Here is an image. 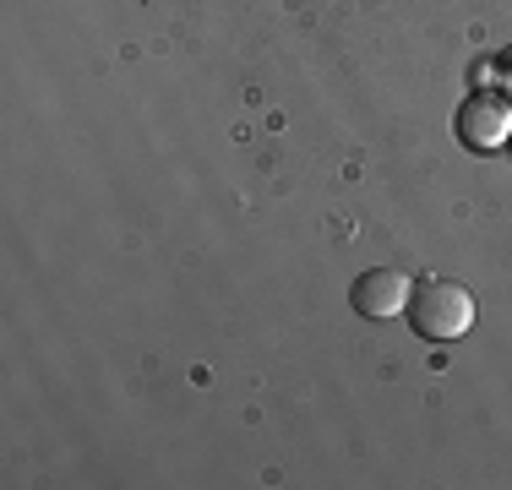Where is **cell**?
<instances>
[{
	"instance_id": "1",
	"label": "cell",
	"mask_w": 512,
	"mask_h": 490,
	"mask_svg": "<svg viewBox=\"0 0 512 490\" xmlns=\"http://www.w3.org/2000/svg\"><path fill=\"white\" fill-rule=\"evenodd\" d=\"M409 327L431 343H453L474 327V294L458 278H420L409 289Z\"/></svg>"
},
{
	"instance_id": "2",
	"label": "cell",
	"mask_w": 512,
	"mask_h": 490,
	"mask_svg": "<svg viewBox=\"0 0 512 490\" xmlns=\"http://www.w3.org/2000/svg\"><path fill=\"white\" fill-rule=\"evenodd\" d=\"M458 137L469 147H480V153L502 147L512 137V104L502 93H474L469 104L458 109Z\"/></svg>"
},
{
	"instance_id": "3",
	"label": "cell",
	"mask_w": 512,
	"mask_h": 490,
	"mask_svg": "<svg viewBox=\"0 0 512 490\" xmlns=\"http://www.w3.org/2000/svg\"><path fill=\"white\" fill-rule=\"evenodd\" d=\"M409 278L398 273V267H371V273H360L355 278V311L360 316H371V322H382V316H393V311H404L409 305Z\"/></svg>"
}]
</instances>
